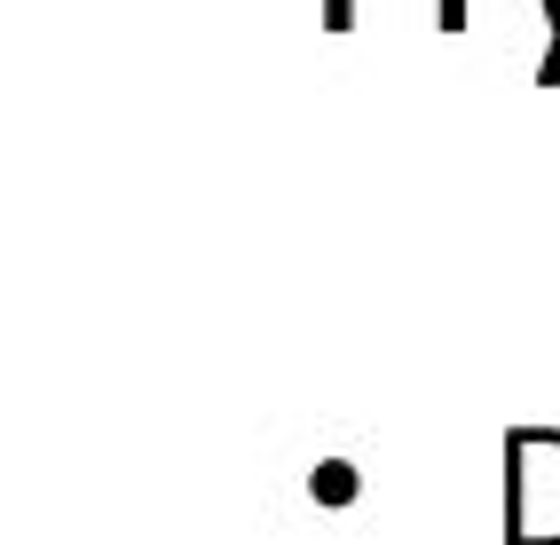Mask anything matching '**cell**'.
Masks as SVG:
<instances>
[{
	"instance_id": "obj_1",
	"label": "cell",
	"mask_w": 560,
	"mask_h": 545,
	"mask_svg": "<svg viewBox=\"0 0 560 545\" xmlns=\"http://www.w3.org/2000/svg\"><path fill=\"white\" fill-rule=\"evenodd\" d=\"M505 522L498 545H560V427L513 419L505 427Z\"/></svg>"
},
{
	"instance_id": "obj_2",
	"label": "cell",
	"mask_w": 560,
	"mask_h": 545,
	"mask_svg": "<svg viewBox=\"0 0 560 545\" xmlns=\"http://www.w3.org/2000/svg\"><path fill=\"white\" fill-rule=\"evenodd\" d=\"M316 498L348 506V498H355V466H348V459H324V466H316Z\"/></svg>"
},
{
	"instance_id": "obj_3",
	"label": "cell",
	"mask_w": 560,
	"mask_h": 545,
	"mask_svg": "<svg viewBox=\"0 0 560 545\" xmlns=\"http://www.w3.org/2000/svg\"><path fill=\"white\" fill-rule=\"evenodd\" d=\"M537 88H560V32H545V56H537Z\"/></svg>"
},
{
	"instance_id": "obj_4",
	"label": "cell",
	"mask_w": 560,
	"mask_h": 545,
	"mask_svg": "<svg viewBox=\"0 0 560 545\" xmlns=\"http://www.w3.org/2000/svg\"><path fill=\"white\" fill-rule=\"evenodd\" d=\"M434 24L442 32H466V0H434Z\"/></svg>"
},
{
	"instance_id": "obj_5",
	"label": "cell",
	"mask_w": 560,
	"mask_h": 545,
	"mask_svg": "<svg viewBox=\"0 0 560 545\" xmlns=\"http://www.w3.org/2000/svg\"><path fill=\"white\" fill-rule=\"evenodd\" d=\"M324 24L331 32H355V0H324Z\"/></svg>"
},
{
	"instance_id": "obj_6",
	"label": "cell",
	"mask_w": 560,
	"mask_h": 545,
	"mask_svg": "<svg viewBox=\"0 0 560 545\" xmlns=\"http://www.w3.org/2000/svg\"><path fill=\"white\" fill-rule=\"evenodd\" d=\"M545 32H560V0H545Z\"/></svg>"
}]
</instances>
